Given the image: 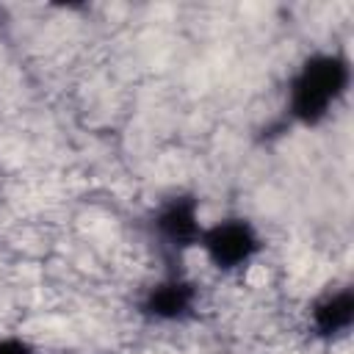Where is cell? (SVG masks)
<instances>
[{
	"instance_id": "1",
	"label": "cell",
	"mask_w": 354,
	"mask_h": 354,
	"mask_svg": "<svg viewBox=\"0 0 354 354\" xmlns=\"http://www.w3.org/2000/svg\"><path fill=\"white\" fill-rule=\"evenodd\" d=\"M351 88V61L340 50L304 55L285 88L282 116L290 127H318Z\"/></svg>"
},
{
	"instance_id": "2",
	"label": "cell",
	"mask_w": 354,
	"mask_h": 354,
	"mask_svg": "<svg viewBox=\"0 0 354 354\" xmlns=\"http://www.w3.org/2000/svg\"><path fill=\"white\" fill-rule=\"evenodd\" d=\"M202 230V207L191 191H177L152 207L147 218V235L163 263V271H183L180 266L185 254L199 246Z\"/></svg>"
},
{
	"instance_id": "3",
	"label": "cell",
	"mask_w": 354,
	"mask_h": 354,
	"mask_svg": "<svg viewBox=\"0 0 354 354\" xmlns=\"http://www.w3.org/2000/svg\"><path fill=\"white\" fill-rule=\"evenodd\" d=\"M263 235L257 224L246 216H224L205 224L199 238V252L218 274H238L249 268L263 252Z\"/></svg>"
},
{
	"instance_id": "4",
	"label": "cell",
	"mask_w": 354,
	"mask_h": 354,
	"mask_svg": "<svg viewBox=\"0 0 354 354\" xmlns=\"http://www.w3.org/2000/svg\"><path fill=\"white\" fill-rule=\"evenodd\" d=\"M199 310V285L185 271H163L138 299L136 313L149 324H183Z\"/></svg>"
},
{
	"instance_id": "5",
	"label": "cell",
	"mask_w": 354,
	"mask_h": 354,
	"mask_svg": "<svg viewBox=\"0 0 354 354\" xmlns=\"http://www.w3.org/2000/svg\"><path fill=\"white\" fill-rule=\"evenodd\" d=\"M307 326L313 337L324 343H335L346 337L354 326V288L340 285L315 296L313 304L307 307Z\"/></svg>"
},
{
	"instance_id": "6",
	"label": "cell",
	"mask_w": 354,
	"mask_h": 354,
	"mask_svg": "<svg viewBox=\"0 0 354 354\" xmlns=\"http://www.w3.org/2000/svg\"><path fill=\"white\" fill-rule=\"evenodd\" d=\"M0 354H41V351L22 335H3L0 337Z\"/></svg>"
},
{
	"instance_id": "7",
	"label": "cell",
	"mask_w": 354,
	"mask_h": 354,
	"mask_svg": "<svg viewBox=\"0 0 354 354\" xmlns=\"http://www.w3.org/2000/svg\"><path fill=\"white\" fill-rule=\"evenodd\" d=\"M216 354H230V351H216Z\"/></svg>"
}]
</instances>
